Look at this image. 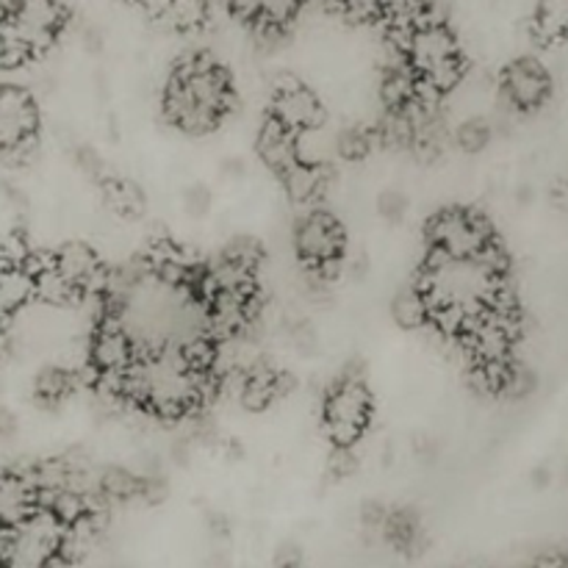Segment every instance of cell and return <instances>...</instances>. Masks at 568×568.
I'll list each match as a JSON object with an SVG mask.
<instances>
[{"label":"cell","instance_id":"obj_1","mask_svg":"<svg viewBox=\"0 0 568 568\" xmlns=\"http://www.w3.org/2000/svg\"><path fill=\"white\" fill-rule=\"evenodd\" d=\"M505 275H497L483 258H455L430 250L425 270H422V283L430 311L438 305H458V308L480 314L483 308L494 303L497 292L503 288Z\"/></svg>","mask_w":568,"mask_h":568},{"label":"cell","instance_id":"obj_2","mask_svg":"<svg viewBox=\"0 0 568 568\" xmlns=\"http://www.w3.org/2000/svg\"><path fill=\"white\" fill-rule=\"evenodd\" d=\"M410 64L416 67L422 81L438 94H449L466 75L460 48L449 28H444L438 20H427L414 28L405 48Z\"/></svg>","mask_w":568,"mask_h":568},{"label":"cell","instance_id":"obj_3","mask_svg":"<svg viewBox=\"0 0 568 568\" xmlns=\"http://www.w3.org/2000/svg\"><path fill=\"white\" fill-rule=\"evenodd\" d=\"M325 436L333 447H355L372 416V394L364 377H342L325 397Z\"/></svg>","mask_w":568,"mask_h":568},{"label":"cell","instance_id":"obj_4","mask_svg":"<svg viewBox=\"0 0 568 568\" xmlns=\"http://www.w3.org/2000/svg\"><path fill=\"white\" fill-rule=\"evenodd\" d=\"M427 242L436 253L455 255V258H475L494 242V236L486 216L466 209H447L438 211L430 220Z\"/></svg>","mask_w":568,"mask_h":568},{"label":"cell","instance_id":"obj_5","mask_svg":"<svg viewBox=\"0 0 568 568\" xmlns=\"http://www.w3.org/2000/svg\"><path fill=\"white\" fill-rule=\"evenodd\" d=\"M294 253L311 272L325 270L344 255V231L327 211H311L294 227Z\"/></svg>","mask_w":568,"mask_h":568},{"label":"cell","instance_id":"obj_6","mask_svg":"<svg viewBox=\"0 0 568 568\" xmlns=\"http://www.w3.org/2000/svg\"><path fill=\"white\" fill-rule=\"evenodd\" d=\"M552 92L549 72L536 59H516L503 72V100L516 111H536Z\"/></svg>","mask_w":568,"mask_h":568},{"label":"cell","instance_id":"obj_7","mask_svg":"<svg viewBox=\"0 0 568 568\" xmlns=\"http://www.w3.org/2000/svg\"><path fill=\"white\" fill-rule=\"evenodd\" d=\"M136 347L139 344L133 342V336L122 325L120 316L105 311L98 331H94L92 344H89V349H92V364L100 372H125L136 364Z\"/></svg>","mask_w":568,"mask_h":568},{"label":"cell","instance_id":"obj_8","mask_svg":"<svg viewBox=\"0 0 568 568\" xmlns=\"http://www.w3.org/2000/svg\"><path fill=\"white\" fill-rule=\"evenodd\" d=\"M272 116L292 131H303V128L325 122V109L314 89H308L297 78H281L272 98Z\"/></svg>","mask_w":568,"mask_h":568},{"label":"cell","instance_id":"obj_9","mask_svg":"<svg viewBox=\"0 0 568 568\" xmlns=\"http://www.w3.org/2000/svg\"><path fill=\"white\" fill-rule=\"evenodd\" d=\"M39 111L31 94L20 87H0V150L37 136Z\"/></svg>","mask_w":568,"mask_h":568},{"label":"cell","instance_id":"obj_10","mask_svg":"<svg viewBox=\"0 0 568 568\" xmlns=\"http://www.w3.org/2000/svg\"><path fill=\"white\" fill-rule=\"evenodd\" d=\"M55 266L75 283L78 288H83V294H94V297H103L105 286H109V272H105L103 261L98 258L89 244L83 242H67L64 247L55 253Z\"/></svg>","mask_w":568,"mask_h":568},{"label":"cell","instance_id":"obj_11","mask_svg":"<svg viewBox=\"0 0 568 568\" xmlns=\"http://www.w3.org/2000/svg\"><path fill=\"white\" fill-rule=\"evenodd\" d=\"M258 155L266 170L283 175L288 166L297 164V131L270 116L258 131Z\"/></svg>","mask_w":568,"mask_h":568},{"label":"cell","instance_id":"obj_12","mask_svg":"<svg viewBox=\"0 0 568 568\" xmlns=\"http://www.w3.org/2000/svg\"><path fill=\"white\" fill-rule=\"evenodd\" d=\"M39 508V488L26 475L0 477V525H20Z\"/></svg>","mask_w":568,"mask_h":568},{"label":"cell","instance_id":"obj_13","mask_svg":"<svg viewBox=\"0 0 568 568\" xmlns=\"http://www.w3.org/2000/svg\"><path fill=\"white\" fill-rule=\"evenodd\" d=\"M327 166L316 164H303L297 161L294 166H288L281 175L283 192L292 200L294 205H314L331 192V181H327Z\"/></svg>","mask_w":568,"mask_h":568},{"label":"cell","instance_id":"obj_14","mask_svg":"<svg viewBox=\"0 0 568 568\" xmlns=\"http://www.w3.org/2000/svg\"><path fill=\"white\" fill-rule=\"evenodd\" d=\"M419 72L410 61H392L386 67L381 78V87H377V98L388 105V109H405L416 100L419 94Z\"/></svg>","mask_w":568,"mask_h":568},{"label":"cell","instance_id":"obj_15","mask_svg":"<svg viewBox=\"0 0 568 568\" xmlns=\"http://www.w3.org/2000/svg\"><path fill=\"white\" fill-rule=\"evenodd\" d=\"M33 297L42 305H53V308H70V305L81 303L87 294L78 288L59 266H48L39 275H33Z\"/></svg>","mask_w":568,"mask_h":568},{"label":"cell","instance_id":"obj_16","mask_svg":"<svg viewBox=\"0 0 568 568\" xmlns=\"http://www.w3.org/2000/svg\"><path fill=\"white\" fill-rule=\"evenodd\" d=\"M100 189H103V203L111 214L120 216V220H142L148 203H144V194L139 192L136 183L109 175L100 181Z\"/></svg>","mask_w":568,"mask_h":568},{"label":"cell","instance_id":"obj_17","mask_svg":"<svg viewBox=\"0 0 568 568\" xmlns=\"http://www.w3.org/2000/svg\"><path fill=\"white\" fill-rule=\"evenodd\" d=\"M338 153V131H331L325 122L297 131V161L303 164L327 166Z\"/></svg>","mask_w":568,"mask_h":568},{"label":"cell","instance_id":"obj_18","mask_svg":"<svg viewBox=\"0 0 568 568\" xmlns=\"http://www.w3.org/2000/svg\"><path fill=\"white\" fill-rule=\"evenodd\" d=\"M392 320L403 331H419L430 322V300L422 286H403L392 297Z\"/></svg>","mask_w":568,"mask_h":568},{"label":"cell","instance_id":"obj_19","mask_svg":"<svg viewBox=\"0 0 568 568\" xmlns=\"http://www.w3.org/2000/svg\"><path fill=\"white\" fill-rule=\"evenodd\" d=\"M75 372H70L67 366H48V369L39 372L37 381H33V394H37L39 405L55 408V405H61L72 392H75Z\"/></svg>","mask_w":568,"mask_h":568},{"label":"cell","instance_id":"obj_20","mask_svg":"<svg viewBox=\"0 0 568 568\" xmlns=\"http://www.w3.org/2000/svg\"><path fill=\"white\" fill-rule=\"evenodd\" d=\"M233 9L250 22H270V26H286L300 9V0H231Z\"/></svg>","mask_w":568,"mask_h":568},{"label":"cell","instance_id":"obj_21","mask_svg":"<svg viewBox=\"0 0 568 568\" xmlns=\"http://www.w3.org/2000/svg\"><path fill=\"white\" fill-rule=\"evenodd\" d=\"M209 20V0H166V11L159 26L175 33L197 31Z\"/></svg>","mask_w":568,"mask_h":568},{"label":"cell","instance_id":"obj_22","mask_svg":"<svg viewBox=\"0 0 568 568\" xmlns=\"http://www.w3.org/2000/svg\"><path fill=\"white\" fill-rule=\"evenodd\" d=\"M536 37L541 42H566L568 39V0H541L538 3L536 26H532Z\"/></svg>","mask_w":568,"mask_h":568},{"label":"cell","instance_id":"obj_23","mask_svg":"<svg viewBox=\"0 0 568 568\" xmlns=\"http://www.w3.org/2000/svg\"><path fill=\"white\" fill-rule=\"evenodd\" d=\"M100 494L114 503H136L142 497V475L125 466H109L100 471Z\"/></svg>","mask_w":568,"mask_h":568},{"label":"cell","instance_id":"obj_24","mask_svg":"<svg viewBox=\"0 0 568 568\" xmlns=\"http://www.w3.org/2000/svg\"><path fill=\"white\" fill-rule=\"evenodd\" d=\"M494 136V125L486 116H469L458 125L455 131V144H458L464 153H480V150L488 148Z\"/></svg>","mask_w":568,"mask_h":568},{"label":"cell","instance_id":"obj_25","mask_svg":"<svg viewBox=\"0 0 568 568\" xmlns=\"http://www.w3.org/2000/svg\"><path fill=\"white\" fill-rule=\"evenodd\" d=\"M222 258L258 272V266L264 264V247H261L253 236H236L227 242L225 250H222Z\"/></svg>","mask_w":568,"mask_h":568},{"label":"cell","instance_id":"obj_26","mask_svg":"<svg viewBox=\"0 0 568 568\" xmlns=\"http://www.w3.org/2000/svg\"><path fill=\"white\" fill-rule=\"evenodd\" d=\"M372 153V133L361 125H347L338 131V155L361 161Z\"/></svg>","mask_w":568,"mask_h":568},{"label":"cell","instance_id":"obj_27","mask_svg":"<svg viewBox=\"0 0 568 568\" xmlns=\"http://www.w3.org/2000/svg\"><path fill=\"white\" fill-rule=\"evenodd\" d=\"M408 214V197L399 189H386V192L377 194V216L386 220L388 225H397Z\"/></svg>","mask_w":568,"mask_h":568},{"label":"cell","instance_id":"obj_28","mask_svg":"<svg viewBox=\"0 0 568 568\" xmlns=\"http://www.w3.org/2000/svg\"><path fill=\"white\" fill-rule=\"evenodd\" d=\"M333 3L355 22H369L383 14V0H333Z\"/></svg>","mask_w":568,"mask_h":568},{"label":"cell","instance_id":"obj_29","mask_svg":"<svg viewBox=\"0 0 568 568\" xmlns=\"http://www.w3.org/2000/svg\"><path fill=\"white\" fill-rule=\"evenodd\" d=\"M211 205H214V200H211V192L203 183H194V186H189L186 192H183V211H186L189 216H194V220L209 216Z\"/></svg>","mask_w":568,"mask_h":568},{"label":"cell","instance_id":"obj_30","mask_svg":"<svg viewBox=\"0 0 568 568\" xmlns=\"http://www.w3.org/2000/svg\"><path fill=\"white\" fill-rule=\"evenodd\" d=\"M303 564V555H300V547L297 544H281L277 547V555H275V566H286V568H294Z\"/></svg>","mask_w":568,"mask_h":568},{"label":"cell","instance_id":"obj_31","mask_svg":"<svg viewBox=\"0 0 568 568\" xmlns=\"http://www.w3.org/2000/svg\"><path fill=\"white\" fill-rule=\"evenodd\" d=\"M17 6H20V0H0V22L14 14Z\"/></svg>","mask_w":568,"mask_h":568},{"label":"cell","instance_id":"obj_32","mask_svg":"<svg viewBox=\"0 0 568 568\" xmlns=\"http://www.w3.org/2000/svg\"><path fill=\"white\" fill-rule=\"evenodd\" d=\"M125 3H142V0H125Z\"/></svg>","mask_w":568,"mask_h":568}]
</instances>
